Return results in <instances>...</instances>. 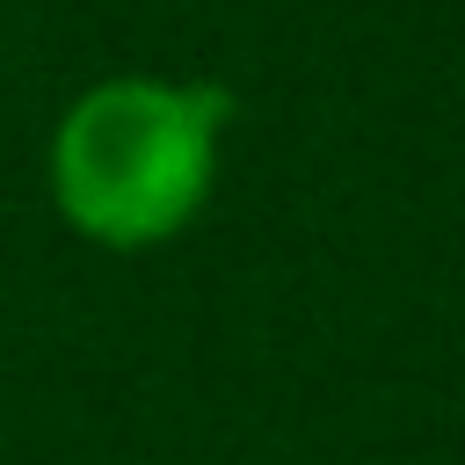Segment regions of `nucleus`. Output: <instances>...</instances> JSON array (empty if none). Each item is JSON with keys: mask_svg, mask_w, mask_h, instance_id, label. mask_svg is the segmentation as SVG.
Listing matches in <instances>:
<instances>
[{"mask_svg": "<svg viewBox=\"0 0 465 465\" xmlns=\"http://www.w3.org/2000/svg\"><path fill=\"white\" fill-rule=\"evenodd\" d=\"M225 124H232V94L211 80L116 73L87 87L51 131L58 218L116 254L167 247L211 203Z\"/></svg>", "mask_w": 465, "mask_h": 465, "instance_id": "obj_1", "label": "nucleus"}]
</instances>
